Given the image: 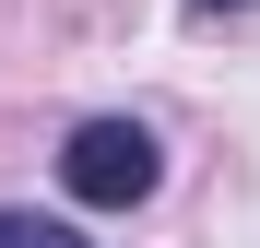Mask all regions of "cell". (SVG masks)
Returning <instances> with one entry per match:
<instances>
[{
  "mask_svg": "<svg viewBox=\"0 0 260 248\" xmlns=\"http://www.w3.org/2000/svg\"><path fill=\"white\" fill-rule=\"evenodd\" d=\"M154 178H166V154H154L142 118H83L59 142V189L83 213H130V201H154Z\"/></svg>",
  "mask_w": 260,
  "mask_h": 248,
  "instance_id": "6da1fadb",
  "label": "cell"
},
{
  "mask_svg": "<svg viewBox=\"0 0 260 248\" xmlns=\"http://www.w3.org/2000/svg\"><path fill=\"white\" fill-rule=\"evenodd\" d=\"M0 248H95V236L59 225V213H0Z\"/></svg>",
  "mask_w": 260,
  "mask_h": 248,
  "instance_id": "7a4b0ae2",
  "label": "cell"
},
{
  "mask_svg": "<svg viewBox=\"0 0 260 248\" xmlns=\"http://www.w3.org/2000/svg\"><path fill=\"white\" fill-rule=\"evenodd\" d=\"M189 12H248V0H189Z\"/></svg>",
  "mask_w": 260,
  "mask_h": 248,
  "instance_id": "3957f363",
  "label": "cell"
}]
</instances>
